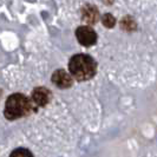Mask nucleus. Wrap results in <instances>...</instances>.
<instances>
[{
    "mask_svg": "<svg viewBox=\"0 0 157 157\" xmlns=\"http://www.w3.org/2000/svg\"><path fill=\"white\" fill-rule=\"evenodd\" d=\"M69 70L77 80H89L97 72V63L91 56L79 53L75 55L69 62Z\"/></svg>",
    "mask_w": 157,
    "mask_h": 157,
    "instance_id": "nucleus-1",
    "label": "nucleus"
},
{
    "mask_svg": "<svg viewBox=\"0 0 157 157\" xmlns=\"http://www.w3.org/2000/svg\"><path fill=\"white\" fill-rule=\"evenodd\" d=\"M33 110L34 106L31 99L21 94H13L8 97L5 104V117L7 119H17L27 116Z\"/></svg>",
    "mask_w": 157,
    "mask_h": 157,
    "instance_id": "nucleus-2",
    "label": "nucleus"
},
{
    "mask_svg": "<svg viewBox=\"0 0 157 157\" xmlns=\"http://www.w3.org/2000/svg\"><path fill=\"white\" fill-rule=\"evenodd\" d=\"M76 37L83 46H92L97 43V33L90 26H79L76 30Z\"/></svg>",
    "mask_w": 157,
    "mask_h": 157,
    "instance_id": "nucleus-3",
    "label": "nucleus"
},
{
    "mask_svg": "<svg viewBox=\"0 0 157 157\" xmlns=\"http://www.w3.org/2000/svg\"><path fill=\"white\" fill-rule=\"evenodd\" d=\"M52 83L59 89H67L72 85L73 79L70 73H67L65 70H57L52 75Z\"/></svg>",
    "mask_w": 157,
    "mask_h": 157,
    "instance_id": "nucleus-4",
    "label": "nucleus"
},
{
    "mask_svg": "<svg viewBox=\"0 0 157 157\" xmlns=\"http://www.w3.org/2000/svg\"><path fill=\"white\" fill-rule=\"evenodd\" d=\"M51 99V92L46 87H36L32 92V103L37 106H45Z\"/></svg>",
    "mask_w": 157,
    "mask_h": 157,
    "instance_id": "nucleus-5",
    "label": "nucleus"
},
{
    "mask_svg": "<svg viewBox=\"0 0 157 157\" xmlns=\"http://www.w3.org/2000/svg\"><path fill=\"white\" fill-rule=\"evenodd\" d=\"M99 19V12L96 6L92 5H86L82 10V20L85 21L86 24L94 25L98 21Z\"/></svg>",
    "mask_w": 157,
    "mask_h": 157,
    "instance_id": "nucleus-6",
    "label": "nucleus"
},
{
    "mask_svg": "<svg viewBox=\"0 0 157 157\" xmlns=\"http://www.w3.org/2000/svg\"><path fill=\"white\" fill-rule=\"evenodd\" d=\"M121 26L124 29V30H128V31H131V30H135L136 29V23L134 21V19L130 16L124 17L121 21Z\"/></svg>",
    "mask_w": 157,
    "mask_h": 157,
    "instance_id": "nucleus-7",
    "label": "nucleus"
},
{
    "mask_svg": "<svg viewBox=\"0 0 157 157\" xmlns=\"http://www.w3.org/2000/svg\"><path fill=\"white\" fill-rule=\"evenodd\" d=\"M102 23L105 27L112 29V27L116 25V19H115V17L112 16L111 13H105L102 18Z\"/></svg>",
    "mask_w": 157,
    "mask_h": 157,
    "instance_id": "nucleus-8",
    "label": "nucleus"
},
{
    "mask_svg": "<svg viewBox=\"0 0 157 157\" xmlns=\"http://www.w3.org/2000/svg\"><path fill=\"white\" fill-rule=\"evenodd\" d=\"M10 157H33V155L30 150L25 149V148H18L12 151Z\"/></svg>",
    "mask_w": 157,
    "mask_h": 157,
    "instance_id": "nucleus-9",
    "label": "nucleus"
}]
</instances>
